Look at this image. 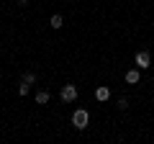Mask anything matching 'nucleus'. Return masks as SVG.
<instances>
[{"instance_id":"1","label":"nucleus","mask_w":154,"mask_h":144,"mask_svg":"<svg viewBox=\"0 0 154 144\" xmlns=\"http://www.w3.org/2000/svg\"><path fill=\"white\" fill-rule=\"evenodd\" d=\"M88 124H90V113H88V108H77L75 113H72V126L75 129H88Z\"/></svg>"},{"instance_id":"2","label":"nucleus","mask_w":154,"mask_h":144,"mask_svg":"<svg viewBox=\"0 0 154 144\" xmlns=\"http://www.w3.org/2000/svg\"><path fill=\"white\" fill-rule=\"evenodd\" d=\"M59 98L64 100V103H72V100H77V88H75V85H62Z\"/></svg>"},{"instance_id":"3","label":"nucleus","mask_w":154,"mask_h":144,"mask_svg":"<svg viewBox=\"0 0 154 144\" xmlns=\"http://www.w3.org/2000/svg\"><path fill=\"white\" fill-rule=\"evenodd\" d=\"M134 62H136L139 70H149V64H152V57H149V52H139Z\"/></svg>"},{"instance_id":"4","label":"nucleus","mask_w":154,"mask_h":144,"mask_svg":"<svg viewBox=\"0 0 154 144\" xmlns=\"http://www.w3.org/2000/svg\"><path fill=\"white\" fill-rule=\"evenodd\" d=\"M139 80H141V72H139V67H136V70H128V72H126V83H128V85H136Z\"/></svg>"},{"instance_id":"5","label":"nucleus","mask_w":154,"mask_h":144,"mask_svg":"<svg viewBox=\"0 0 154 144\" xmlns=\"http://www.w3.org/2000/svg\"><path fill=\"white\" fill-rule=\"evenodd\" d=\"M95 98H98L100 103H103V100H108V98H110V88H105V85H100V88L95 90Z\"/></svg>"},{"instance_id":"6","label":"nucleus","mask_w":154,"mask_h":144,"mask_svg":"<svg viewBox=\"0 0 154 144\" xmlns=\"http://www.w3.org/2000/svg\"><path fill=\"white\" fill-rule=\"evenodd\" d=\"M62 23H64V18H62L59 13H54V16L49 18V26H51V28H62Z\"/></svg>"},{"instance_id":"7","label":"nucleus","mask_w":154,"mask_h":144,"mask_svg":"<svg viewBox=\"0 0 154 144\" xmlns=\"http://www.w3.org/2000/svg\"><path fill=\"white\" fill-rule=\"evenodd\" d=\"M36 103H38V105L49 103V90H38V93H36Z\"/></svg>"},{"instance_id":"8","label":"nucleus","mask_w":154,"mask_h":144,"mask_svg":"<svg viewBox=\"0 0 154 144\" xmlns=\"http://www.w3.org/2000/svg\"><path fill=\"white\" fill-rule=\"evenodd\" d=\"M23 83H26V85H33V83H36V75H33V72H26V75H23Z\"/></svg>"},{"instance_id":"9","label":"nucleus","mask_w":154,"mask_h":144,"mask_svg":"<svg viewBox=\"0 0 154 144\" xmlns=\"http://www.w3.org/2000/svg\"><path fill=\"white\" fill-rule=\"evenodd\" d=\"M28 90H31V85H26V83H21V88H18V95H26Z\"/></svg>"},{"instance_id":"10","label":"nucleus","mask_w":154,"mask_h":144,"mask_svg":"<svg viewBox=\"0 0 154 144\" xmlns=\"http://www.w3.org/2000/svg\"><path fill=\"white\" fill-rule=\"evenodd\" d=\"M118 108H121V111H126V108H128V100L121 98V100H118Z\"/></svg>"},{"instance_id":"11","label":"nucleus","mask_w":154,"mask_h":144,"mask_svg":"<svg viewBox=\"0 0 154 144\" xmlns=\"http://www.w3.org/2000/svg\"><path fill=\"white\" fill-rule=\"evenodd\" d=\"M18 5H28V0H18Z\"/></svg>"},{"instance_id":"12","label":"nucleus","mask_w":154,"mask_h":144,"mask_svg":"<svg viewBox=\"0 0 154 144\" xmlns=\"http://www.w3.org/2000/svg\"><path fill=\"white\" fill-rule=\"evenodd\" d=\"M152 85H154V80H152Z\"/></svg>"}]
</instances>
